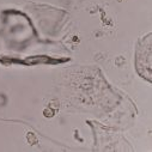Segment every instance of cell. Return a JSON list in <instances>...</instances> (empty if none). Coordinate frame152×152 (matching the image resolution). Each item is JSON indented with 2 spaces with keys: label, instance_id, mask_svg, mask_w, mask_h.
Returning a JSON list of instances; mask_svg holds the SVG:
<instances>
[{
  "label": "cell",
  "instance_id": "cell-1",
  "mask_svg": "<svg viewBox=\"0 0 152 152\" xmlns=\"http://www.w3.org/2000/svg\"><path fill=\"white\" fill-rule=\"evenodd\" d=\"M135 55L138 72L141 77L151 80V35H147L139 42Z\"/></svg>",
  "mask_w": 152,
  "mask_h": 152
}]
</instances>
